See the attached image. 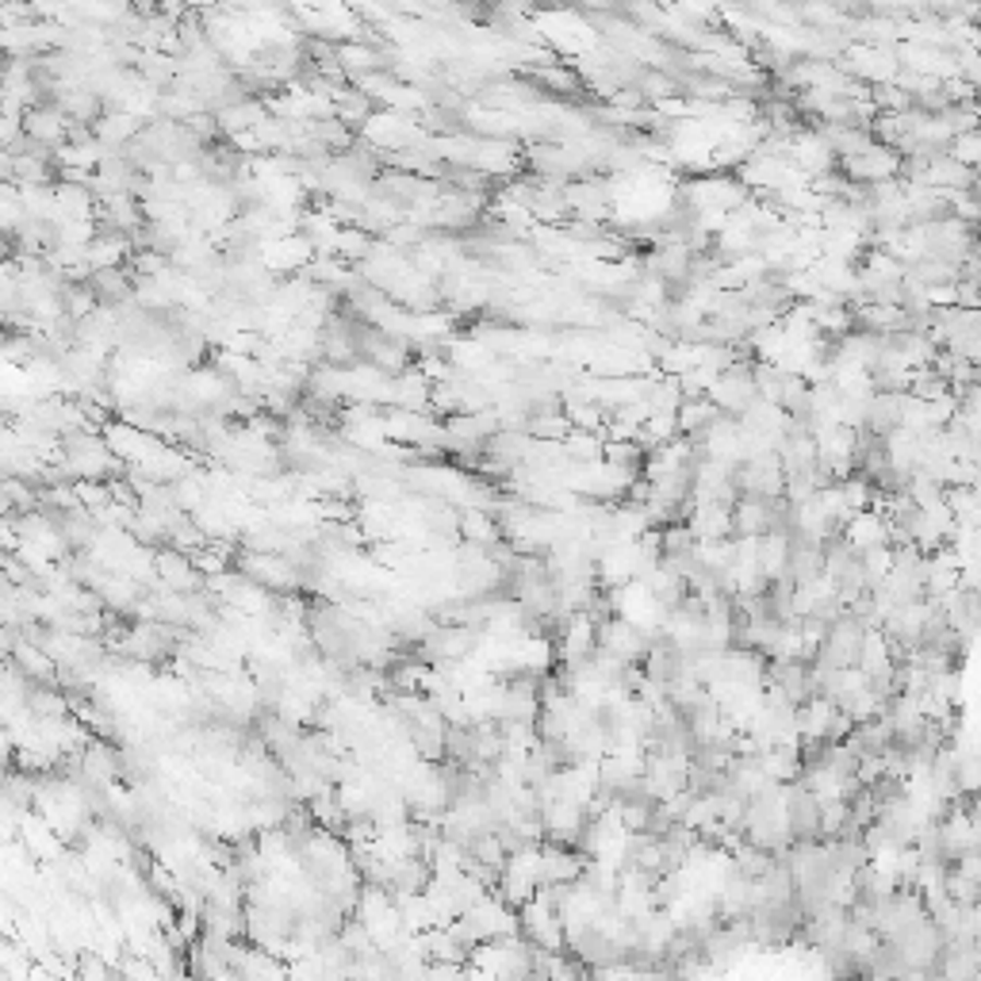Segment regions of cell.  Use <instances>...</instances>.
<instances>
[{
	"mask_svg": "<svg viewBox=\"0 0 981 981\" xmlns=\"http://www.w3.org/2000/svg\"><path fill=\"white\" fill-rule=\"evenodd\" d=\"M706 399L714 403L717 410H725V415L744 418L747 410L759 407V403H763L759 387H755V364L737 361L732 369H725L721 376L714 380V387H709Z\"/></svg>",
	"mask_w": 981,
	"mask_h": 981,
	"instance_id": "cell-1",
	"label": "cell"
},
{
	"mask_svg": "<svg viewBox=\"0 0 981 981\" xmlns=\"http://www.w3.org/2000/svg\"><path fill=\"white\" fill-rule=\"evenodd\" d=\"M782 809H786V828L793 836V848L798 844H821L825 840V805L816 801V793L809 790L805 782H790L782 790Z\"/></svg>",
	"mask_w": 981,
	"mask_h": 981,
	"instance_id": "cell-2",
	"label": "cell"
},
{
	"mask_svg": "<svg viewBox=\"0 0 981 981\" xmlns=\"http://www.w3.org/2000/svg\"><path fill=\"white\" fill-rule=\"evenodd\" d=\"M598 648L610 651L613 660L629 663V668H644V660H648V648H651V633H644V629H636L633 621L625 618H606L598 621Z\"/></svg>",
	"mask_w": 981,
	"mask_h": 981,
	"instance_id": "cell-3",
	"label": "cell"
},
{
	"mask_svg": "<svg viewBox=\"0 0 981 981\" xmlns=\"http://www.w3.org/2000/svg\"><path fill=\"white\" fill-rule=\"evenodd\" d=\"M844 744H848L859 759H886V752L894 747V729H889L886 717H871V721L856 725Z\"/></svg>",
	"mask_w": 981,
	"mask_h": 981,
	"instance_id": "cell-4",
	"label": "cell"
},
{
	"mask_svg": "<svg viewBox=\"0 0 981 981\" xmlns=\"http://www.w3.org/2000/svg\"><path fill=\"white\" fill-rule=\"evenodd\" d=\"M770 534V499H752L740 495V503L732 506V537L740 541H759Z\"/></svg>",
	"mask_w": 981,
	"mask_h": 981,
	"instance_id": "cell-5",
	"label": "cell"
},
{
	"mask_svg": "<svg viewBox=\"0 0 981 981\" xmlns=\"http://www.w3.org/2000/svg\"><path fill=\"white\" fill-rule=\"evenodd\" d=\"M866 433L874 438H889V433L905 430V395H874L866 407Z\"/></svg>",
	"mask_w": 981,
	"mask_h": 981,
	"instance_id": "cell-6",
	"label": "cell"
},
{
	"mask_svg": "<svg viewBox=\"0 0 981 981\" xmlns=\"http://www.w3.org/2000/svg\"><path fill=\"white\" fill-rule=\"evenodd\" d=\"M714 418H717V407L709 399H686L683 410H679V433L683 438H698Z\"/></svg>",
	"mask_w": 981,
	"mask_h": 981,
	"instance_id": "cell-7",
	"label": "cell"
},
{
	"mask_svg": "<svg viewBox=\"0 0 981 981\" xmlns=\"http://www.w3.org/2000/svg\"><path fill=\"white\" fill-rule=\"evenodd\" d=\"M950 154H955L962 166L981 169V127H978V131H970V134H962V139H955Z\"/></svg>",
	"mask_w": 981,
	"mask_h": 981,
	"instance_id": "cell-8",
	"label": "cell"
},
{
	"mask_svg": "<svg viewBox=\"0 0 981 981\" xmlns=\"http://www.w3.org/2000/svg\"><path fill=\"white\" fill-rule=\"evenodd\" d=\"M978 127H981V100H978Z\"/></svg>",
	"mask_w": 981,
	"mask_h": 981,
	"instance_id": "cell-9",
	"label": "cell"
}]
</instances>
